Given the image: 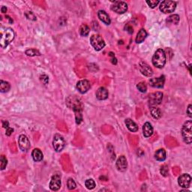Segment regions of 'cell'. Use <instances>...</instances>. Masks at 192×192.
Wrapping results in <instances>:
<instances>
[{
    "mask_svg": "<svg viewBox=\"0 0 192 192\" xmlns=\"http://www.w3.org/2000/svg\"><path fill=\"white\" fill-rule=\"evenodd\" d=\"M66 104L69 108L72 109L75 113L76 117V123L80 124L82 122V110H83V104L81 101L79 99L75 97V96H70L66 100Z\"/></svg>",
    "mask_w": 192,
    "mask_h": 192,
    "instance_id": "cell-1",
    "label": "cell"
},
{
    "mask_svg": "<svg viewBox=\"0 0 192 192\" xmlns=\"http://www.w3.org/2000/svg\"><path fill=\"white\" fill-rule=\"evenodd\" d=\"M15 33L11 28L4 27L0 28V45L3 48L7 47L14 41Z\"/></svg>",
    "mask_w": 192,
    "mask_h": 192,
    "instance_id": "cell-2",
    "label": "cell"
},
{
    "mask_svg": "<svg viewBox=\"0 0 192 192\" xmlns=\"http://www.w3.org/2000/svg\"><path fill=\"white\" fill-rule=\"evenodd\" d=\"M152 62L155 67L158 68H162L166 63V54H165L164 50H157L152 56Z\"/></svg>",
    "mask_w": 192,
    "mask_h": 192,
    "instance_id": "cell-3",
    "label": "cell"
},
{
    "mask_svg": "<svg viewBox=\"0 0 192 192\" xmlns=\"http://www.w3.org/2000/svg\"><path fill=\"white\" fill-rule=\"evenodd\" d=\"M182 135L184 141L187 144H191L192 142V121H186L182 128Z\"/></svg>",
    "mask_w": 192,
    "mask_h": 192,
    "instance_id": "cell-4",
    "label": "cell"
},
{
    "mask_svg": "<svg viewBox=\"0 0 192 192\" xmlns=\"http://www.w3.org/2000/svg\"><path fill=\"white\" fill-rule=\"evenodd\" d=\"M176 5L177 4L174 1H163L160 3L159 8L164 14H170L176 10Z\"/></svg>",
    "mask_w": 192,
    "mask_h": 192,
    "instance_id": "cell-5",
    "label": "cell"
},
{
    "mask_svg": "<svg viewBox=\"0 0 192 192\" xmlns=\"http://www.w3.org/2000/svg\"><path fill=\"white\" fill-rule=\"evenodd\" d=\"M90 43L96 51H100L105 47L104 40L99 35H94L90 38Z\"/></svg>",
    "mask_w": 192,
    "mask_h": 192,
    "instance_id": "cell-6",
    "label": "cell"
},
{
    "mask_svg": "<svg viewBox=\"0 0 192 192\" xmlns=\"http://www.w3.org/2000/svg\"><path fill=\"white\" fill-rule=\"evenodd\" d=\"M53 146L55 151L57 152H62L65 146V142L62 135L58 134H55L53 141Z\"/></svg>",
    "mask_w": 192,
    "mask_h": 192,
    "instance_id": "cell-7",
    "label": "cell"
},
{
    "mask_svg": "<svg viewBox=\"0 0 192 192\" xmlns=\"http://www.w3.org/2000/svg\"><path fill=\"white\" fill-rule=\"evenodd\" d=\"M111 10L117 14H124L128 11V5L122 1H115L114 4L111 6Z\"/></svg>",
    "mask_w": 192,
    "mask_h": 192,
    "instance_id": "cell-8",
    "label": "cell"
},
{
    "mask_svg": "<svg viewBox=\"0 0 192 192\" xmlns=\"http://www.w3.org/2000/svg\"><path fill=\"white\" fill-rule=\"evenodd\" d=\"M163 93L161 92L152 93L149 95V103L150 106H157L160 104L163 99Z\"/></svg>",
    "mask_w": 192,
    "mask_h": 192,
    "instance_id": "cell-9",
    "label": "cell"
},
{
    "mask_svg": "<svg viewBox=\"0 0 192 192\" xmlns=\"http://www.w3.org/2000/svg\"><path fill=\"white\" fill-rule=\"evenodd\" d=\"M18 145L23 152H26L30 148V141L29 138L24 134H21L18 138Z\"/></svg>",
    "mask_w": 192,
    "mask_h": 192,
    "instance_id": "cell-10",
    "label": "cell"
},
{
    "mask_svg": "<svg viewBox=\"0 0 192 192\" xmlns=\"http://www.w3.org/2000/svg\"><path fill=\"white\" fill-rule=\"evenodd\" d=\"M62 182H61V176L59 174H55L52 176L51 182H50V189L52 191H58L61 188Z\"/></svg>",
    "mask_w": 192,
    "mask_h": 192,
    "instance_id": "cell-11",
    "label": "cell"
},
{
    "mask_svg": "<svg viewBox=\"0 0 192 192\" xmlns=\"http://www.w3.org/2000/svg\"><path fill=\"white\" fill-rule=\"evenodd\" d=\"M191 177L189 174L185 173L182 174L178 179V183L180 187L183 188V189H187L191 185Z\"/></svg>",
    "mask_w": 192,
    "mask_h": 192,
    "instance_id": "cell-12",
    "label": "cell"
},
{
    "mask_svg": "<svg viewBox=\"0 0 192 192\" xmlns=\"http://www.w3.org/2000/svg\"><path fill=\"white\" fill-rule=\"evenodd\" d=\"M91 88V83L87 80H81L77 83V89L81 94L87 93Z\"/></svg>",
    "mask_w": 192,
    "mask_h": 192,
    "instance_id": "cell-13",
    "label": "cell"
},
{
    "mask_svg": "<svg viewBox=\"0 0 192 192\" xmlns=\"http://www.w3.org/2000/svg\"><path fill=\"white\" fill-rule=\"evenodd\" d=\"M116 168L120 172H125L126 170L128 168V162L127 159L124 155H121L120 157H119V158L117 159L116 164Z\"/></svg>",
    "mask_w": 192,
    "mask_h": 192,
    "instance_id": "cell-14",
    "label": "cell"
},
{
    "mask_svg": "<svg viewBox=\"0 0 192 192\" xmlns=\"http://www.w3.org/2000/svg\"><path fill=\"white\" fill-rule=\"evenodd\" d=\"M165 82V77L164 75H161L159 77L152 78L149 80V84L151 86L154 88H162L164 85Z\"/></svg>",
    "mask_w": 192,
    "mask_h": 192,
    "instance_id": "cell-15",
    "label": "cell"
},
{
    "mask_svg": "<svg viewBox=\"0 0 192 192\" xmlns=\"http://www.w3.org/2000/svg\"><path fill=\"white\" fill-rule=\"evenodd\" d=\"M140 71L144 76L146 77H152L153 74L152 69L149 65L147 64L146 62H141L139 65Z\"/></svg>",
    "mask_w": 192,
    "mask_h": 192,
    "instance_id": "cell-16",
    "label": "cell"
},
{
    "mask_svg": "<svg viewBox=\"0 0 192 192\" xmlns=\"http://www.w3.org/2000/svg\"><path fill=\"white\" fill-rule=\"evenodd\" d=\"M109 93L106 88L104 87H100L96 92V98L100 101H103V100H106L108 98Z\"/></svg>",
    "mask_w": 192,
    "mask_h": 192,
    "instance_id": "cell-17",
    "label": "cell"
},
{
    "mask_svg": "<svg viewBox=\"0 0 192 192\" xmlns=\"http://www.w3.org/2000/svg\"><path fill=\"white\" fill-rule=\"evenodd\" d=\"M98 17H99V18L101 20L104 24L106 25H110L111 23L110 18V17H109V15L104 10H100L99 11V12H98Z\"/></svg>",
    "mask_w": 192,
    "mask_h": 192,
    "instance_id": "cell-18",
    "label": "cell"
},
{
    "mask_svg": "<svg viewBox=\"0 0 192 192\" xmlns=\"http://www.w3.org/2000/svg\"><path fill=\"white\" fill-rule=\"evenodd\" d=\"M143 134L144 137H149L153 134V128L149 122H146L143 126Z\"/></svg>",
    "mask_w": 192,
    "mask_h": 192,
    "instance_id": "cell-19",
    "label": "cell"
},
{
    "mask_svg": "<svg viewBox=\"0 0 192 192\" xmlns=\"http://www.w3.org/2000/svg\"><path fill=\"white\" fill-rule=\"evenodd\" d=\"M32 158H33V160L35 161H36V162H38V161H41L43 160V153H42V152L39 149H34L33 150H32Z\"/></svg>",
    "mask_w": 192,
    "mask_h": 192,
    "instance_id": "cell-20",
    "label": "cell"
},
{
    "mask_svg": "<svg viewBox=\"0 0 192 192\" xmlns=\"http://www.w3.org/2000/svg\"><path fill=\"white\" fill-rule=\"evenodd\" d=\"M125 125L127 126L128 129L131 132H137L138 131L137 125L134 122L133 120L131 119H126L125 120Z\"/></svg>",
    "mask_w": 192,
    "mask_h": 192,
    "instance_id": "cell-21",
    "label": "cell"
},
{
    "mask_svg": "<svg viewBox=\"0 0 192 192\" xmlns=\"http://www.w3.org/2000/svg\"><path fill=\"white\" fill-rule=\"evenodd\" d=\"M147 31H146L144 29H141L138 32V33L137 35V37H136V39H135L136 43H137V44L142 43V42H143L144 40L147 38Z\"/></svg>",
    "mask_w": 192,
    "mask_h": 192,
    "instance_id": "cell-22",
    "label": "cell"
},
{
    "mask_svg": "<svg viewBox=\"0 0 192 192\" xmlns=\"http://www.w3.org/2000/svg\"><path fill=\"white\" fill-rule=\"evenodd\" d=\"M166 151L164 149H160L157 150L155 153V158L158 161H164L166 159Z\"/></svg>",
    "mask_w": 192,
    "mask_h": 192,
    "instance_id": "cell-23",
    "label": "cell"
},
{
    "mask_svg": "<svg viewBox=\"0 0 192 192\" xmlns=\"http://www.w3.org/2000/svg\"><path fill=\"white\" fill-rule=\"evenodd\" d=\"M11 89V85L8 82L4 81V80H0V92L3 93H8Z\"/></svg>",
    "mask_w": 192,
    "mask_h": 192,
    "instance_id": "cell-24",
    "label": "cell"
},
{
    "mask_svg": "<svg viewBox=\"0 0 192 192\" xmlns=\"http://www.w3.org/2000/svg\"><path fill=\"white\" fill-rule=\"evenodd\" d=\"M151 114L152 116L154 119H156V120H158L160 119L161 116H162V113H161V111L158 107H152L151 108Z\"/></svg>",
    "mask_w": 192,
    "mask_h": 192,
    "instance_id": "cell-25",
    "label": "cell"
},
{
    "mask_svg": "<svg viewBox=\"0 0 192 192\" xmlns=\"http://www.w3.org/2000/svg\"><path fill=\"white\" fill-rule=\"evenodd\" d=\"M90 29L87 25L82 24L80 27V34L82 36H87L89 33Z\"/></svg>",
    "mask_w": 192,
    "mask_h": 192,
    "instance_id": "cell-26",
    "label": "cell"
},
{
    "mask_svg": "<svg viewBox=\"0 0 192 192\" xmlns=\"http://www.w3.org/2000/svg\"><path fill=\"white\" fill-rule=\"evenodd\" d=\"M168 22L171 23L173 24H178L179 22V16L178 14H173L168 17Z\"/></svg>",
    "mask_w": 192,
    "mask_h": 192,
    "instance_id": "cell-27",
    "label": "cell"
},
{
    "mask_svg": "<svg viewBox=\"0 0 192 192\" xmlns=\"http://www.w3.org/2000/svg\"><path fill=\"white\" fill-rule=\"evenodd\" d=\"M85 185L86 187V189H88L89 190H93L95 188V182L93 179H89L86 180L85 182Z\"/></svg>",
    "mask_w": 192,
    "mask_h": 192,
    "instance_id": "cell-28",
    "label": "cell"
},
{
    "mask_svg": "<svg viewBox=\"0 0 192 192\" xmlns=\"http://www.w3.org/2000/svg\"><path fill=\"white\" fill-rule=\"evenodd\" d=\"M26 54L29 56H40L41 53L36 49H29L26 51Z\"/></svg>",
    "mask_w": 192,
    "mask_h": 192,
    "instance_id": "cell-29",
    "label": "cell"
},
{
    "mask_svg": "<svg viewBox=\"0 0 192 192\" xmlns=\"http://www.w3.org/2000/svg\"><path fill=\"white\" fill-rule=\"evenodd\" d=\"M137 89L142 93H145L147 90V86L144 82H141L137 85Z\"/></svg>",
    "mask_w": 192,
    "mask_h": 192,
    "instance_id": "cell-30",
    "label": "cell"
},
{
    "mask_svg": "<svg viewBox=\"0 0 192 192\" xmlns=\"http://www.w3.org/2000/svg\"><path fill=\"white\" fill-rule=\"evenodd\" d=\"M67 185H68V189H70V190H74L77 186L75 182H74V180L72 178L68 179V182H67Z\"/></svg>",
    "mask_w": 192,
    "mask_h": 192,
    "instance_id": "cell-31",
    "label": "cell"
},
{
    "mask_svg": "<svg viewBox=\"0 0 192 192\" xmlns=\"http://www.w3.org/2000/svg\"><path fill=\"white\" fill-rule=\"evenodd\" d=\"M146 3H147V5H149V8H154L156 7L157 5L160 3V2H159L158 0H150V1H147Z\"/></svg>",
    "mask_w": 192,
    "mask_h": 192,
    "instance_id": "cell-32",
    "label": "cell"
},
{
    "mask_svg": "<svg viewBox=\"0 0 192 192\" xmlns=\"http://www.w3.org/2000/svg\"><path fill=\"white\" fill-rule=\"evenodd\" d=\"M0 161H1V170H3L4 169L6 168L8 164V160L4 155H2L1 158H0Z\"/></svg>",
    "mask_w": 192,
    "mask_h": 192,
    "instance_id": "cell-33",
    "label": "cell"
},
{
    "mask_svg": "<svg viewBox=\"0 0 192 192\" xmlns=\"http://www.w3.org/2000/svg\"><path fill=\"white\" fill-rule=\"evenodd\" d=\"M160 171H161V175L164 176H167L168 175V173H169L168 167L167 166V165H164V166H162L161 168Z\"/></svg>",
    "mask_w": 192,
    "mask_h": 192,
    "instance_id": "cell-34",
    "label": "cell"
},
{
    "mask_svg": "<svg viewBox=\"0 0 192 192\" xmlns=\"http://www.w3.org/2000/svg\"><path fill=\"white\" fill-rule=\"evenodd\" d=\"M41 80L45 84H47L48 81H49V77H48L47 75H45V74H44V75L41 76Z\"/></svg>",
    "mask_w": 192,
    "mask_h": 192,
    "instance_id": "cell-35",
    "label": "cell"
},
{
    "mask_svg": "<svg viewBox=\"0 0 192 192\" xmlns=\"http://www.w3.org/2000/svg\"><path fill=\"white\" fill-rule=\"evenodd\" d=\"M187 114L188 116H189L190 118H191L192 117V112H191V104H189V107H188V109H187Z\"/></svg>",
    "mask_w": 192,
    "mask_h": 192,
    "instance_id": "cell-36",
    "label": "cell"
},
{
    "mask_svg": "<svg viewBox=\"0 0 192 192\" xmlns=\"http://www.w3.org/2000/svg\"><path fill=\"white\" fill-rule=\"evenodd\" d=\"M13 131H14V129L10 127H8V128H6V132H5V134H6L7 136H10L11 134L13 133Z\"/></svg>",
    "mask_w": 192,
    "mask_h": 192,
    "instance_id": "cell-37",
    "label": "cell"
},
{
    "mask_svg": "<svg viewBox=\"0 0 192 192\" xmlns=\"http://www.w3.org/2000/svg\"><path fill=\"white\" fill-rule=\"evenodd\" d=\"M3 128H8L9 127L8 122V121H3Z\"/></svg>",
    "mask_w": 192,
    "mask_h": 192,
    "instance_id": "cell-38",
    "label": "cell"
},
{
    "mask_svg": "<svg viewBox=\"0 0 192 192\" xmlns=\"http://www.w3.org/2000/svg\"><path fill=\"white\" fill-rule=\"evenodd\" d=\"M1 11L3 13H5L7 11V8L5 7V6H3L1 8Z\"/></svg>",
    "mask_w": 192,
    "mask_h": 192,
    "instance_id": "cell-39",
    "label": "cell"
}]
</instances>
